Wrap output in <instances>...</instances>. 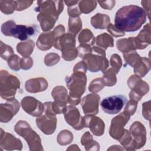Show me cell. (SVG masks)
Here are the masks:
<instances>
[{"label": "cell", "instance_id": "6da1fadb", "mask_svg": "<svg viewBox=\"0 0 151 151\" xmlns=\"http://www.w3.org/2000/svg\"><path fill=\"white\" fill-rule=\"evenodd\" d=\"M146 18V13L142 8L134 5L124 6L116 14L114 27L123 32H134L140 28Z\"/></svg>", "mask_w": 151, "mask_h": 151}, {"label": "cell", "instance_id": "7a4b0ae2", "mask_svg": "<svg viewBox=\"0 0 151 151\" xmlns=\"http://www.w3.org/2000/svg\"><path fill=\"white\" fill-rule=\"evenodd\" d=\"M70 77L65 78L67 86L70 90L68 103L71 105H77L80 102V97L86 90V73L73 71Z\"/></svg>", "mask_w": 151, "mask_h": 151}, {"label": "cell", "instance_id": "3957f363", "mask_svg": "<svg viewBox=\"0 0 151 151\" xmlns=\"http://www.w3.org/2000/svg\"><path fill=\"white\" fill-rule=\"evenodd\" d=\"M37 26L17 25L14 21H8L1 25V32L4 35L14 37L21 41H25L35 34Z\"/></svg>", "mask_w": 151, "mask_h": 151}, {"label": "cell", "instance_id": "277c9868", "mask_svg": "<svg viewBox=\"0 0 151 151\" xmlns=\"http://www.w3.org/2000/svg\"><path fill=\"white\" fill-rule=\"evenodd\" d=\"M45 114L36 119V124L38 127L45 134H52L56 128L57 119L55 113L52 108V102L44 103Z\"/></svg>", "mask_w": 151, "mask_h": 151}, {"label": "cell", "instance_id": "5b68a950", "mask_svg": "<svg viewBox=\"0 0 151 151\" xmlns=\"http://www.w3.org/2000/svg\"><path fill=\"white\" fill-rule=\"evenodd\" d=\"M0 77L1 97L6 100L14 98L17 89L19 88V80L6 70L1 71Z\"/></svg>", "mask_w": 151, "mask_h": 151}, {"label": "cell", "instance_id": "8992f818", "mask_svg": "<svg viewBox=\"0 0 151 151\" xmlns=\"http://www.w3.org/2000/svg\"><path fill=\"white\" fill-rule=\"evenodd\" d=\"M14 130L16 133L25 139L31 150H35V147H41V139L39 136L32 130L29 124L25 121L20 120L15 126ZM39 149V148H38ZM40 150V149H39Z\"/></svg>", "mask_w": 151, "mask_h": 151}, {"label": "cell", "instance_id": "52a82bcc", "mask_svg": "<svg viewBox=\"0 0 151 151\" xmlns=\"http://www.w3.org/2000/svg\"><path fill=\"white\" fill-rule=\"evenodd\" d=\"M127 84L132 89L129 94L130 100L137 102L140 100L143 96L148 92L149 89L148 84L141 80L140 77L137 75L130 76L128 80Z\"/></svg>", "mask_w": 151, "mask_h": 151}, {"label": "cell", "instance_id": "ba28073f", "mask_svg": "<svg viewBox=\"0 0 151 151\" xmlns=\"http://www.w3.org/2000/svg\"><path fill=\"white\" fill-rule=\"evenodd\" d=\"M127 101L123 95H114L104 98L101 102V107L105 113L110 114H117L122 109Z\"/></svg>", "mask_w": 151, "mask_h": 151}, {"label": "cell", "instance_id": "9c48e42d", "mask_svg": "<svg viewBox=\"0 0 151 151\" xmlns=\"http://www.w3.org/2000/svg\"><path fill=\"white\" fill-rule=\"evenodd\" d=\"M130 115L124 111L119 115L113 118L110 128V135L114 139L119 140L124 134L125 129L124 126L129 121Z\"/></svg>", "mask_w": 151, "mask_h": 151}, {"label": "cell", "instance_id": "30bf717a", "mask_svg": "<svg viewBox=\"0 0 151 151\" xmlns=\"http://www.w3.org/2000/svg\"><path fill=\"white\" fill-rule=\"evenodd\" d=\"M35 11L40 13H44L52 15L58 18L64 8L62 1H38Z\"/></svg>", "mask_w": 151, "mask_h": 151}, {"label": "cell", "instance_id": "8fae6325", "mask_svg": "<svg viewBox=\"0 0 151 151\" xmlns=\"http://www.w3.org/2000/svg\"><path fill=\"white\" fill-rule=\"evenodd\" d=\"M67 123L76 130L85 127L83 117H82L77 108L73 106H65L63 111Z\"/></svg>", "mask_w": 151, "mask_h": 151}, {"label": "cell", "instance_id": "7c38bea8", "mask_svg": "<svg viewBox=\"0 0 151 151\" xmlns=\"http://www.w3.org/2000/svg\"><path fill=\"white\" fill-rule=\"evenodd\" d=\"M51 95L54 99L52 102V108L55 114L63 113L64 108L68 102L67 91L63 86H57L54 88Z\"/></svg>", "mask_w": 151, "mask_h": 151}, {"label": "cell", "instance_id": "4fadbf2b", "mask_svg": "<svg viewBox=\"0 0 151 151\" xmlns=\"http://www.w3.org/2000/svg\"><path fill=\"white\" fill-rule=\"evenodd\" d=\"M82 59L86 63L88 70L91 72L104 71L109 66V61L106 57L88 54Z\"/></svg>", "mask_w": 151, "mask_h": 151}, {"label": "cell", "instance_id": "5bb4252c", "mask_svg": "<svg viewBox=\"0 0 151 151\" xmlns=\"http://www.w3.org/2000/svg\"><path fill=\"white\" fill-rule=\"evenodd\" d=\"M6 103L1 104V122L7 123L10 121L19 110V103L15 97L6 100Z\"/></svg>", "mask_w": 151, "mask_h": 151}, {"label": "cell", "instance_id": "9a60e30c", "mask_svg": "<svg viewBox=\"0 0 151 151\" xmlns=\"http://www.w3.org/2000/svg\"><path fill=\"white\" fill-rule=\"evenodd\" d=\"M21 106L23 110L33 116H40L44 110V105L32 97L27 96L22 99Z\"/></svg>", "mask_w": 151, "mask_h": 151}, {"label": "cell", "instance_id": "2e32d148", "mask_svg": "<svg viewBox=\"0 0 151 151\" xmlns=\"http://www.w3.org/2000/svg\"><path fill=\"white\" fill-rule=\"evenodd\" d=\"M130 133L133 140L134 148L139 149L146 142V129L139 122H134L130 127Z\"/></svg>", "mask_w": 151, "mask_h": 151}, {"label": "cell", "instance_id": "e0dca14e", "mask_svg": "<svg viewBox=\"0 0 151 151\" xmlns=\"http://www.w3.org/2000/svg\"><path fill=\"white\" fill-rule=\"evenodd\" d=\"M100 99V96L96 94H90L83 97L81 106L84 113L86 115L97 114Z\"/></svg>", "mask_w": 151, "mask_h": 151}, {"label": "cell", "instance_id": "ac0fdd59", "mask_svg": "<svg viewBox=\"0 0 151 151\" xmlns=\"http://www.w3.org/2000/svg\"><path fill=\"white\" fill-rule=\"evenodd\" d=\"M85 127H89L96 136H101L104 132V123L98 117L94 115H86L83 117Z\"/></svg>", "mask_w": 151, "mask_h": 151}, {"label": "cell", "instance_id": "d6986e66", "mask_svg": "<svg viewBox=\"0 0 151 151\" xmlns=\"http://www.w3.org/2000/svg\"><path fill=\"white\" fill-rule=\"evenodd\" d=\"M1 147H3L7 150H21L22 145L19 139L9 133L3 132L2 129H1Z\"/></svg>", "mask_w": 151, "mask_h": 151}, {"label": "cell", "instance_id": "ffe728a7", "mask_svg": "<svg viewBox=\"0 0 151 151\" xmlns=\"http://www.w3.org/2000/svg\"><path fill=\"white\" fill-rule=\"evenodd\" d=\"M149 24L146 25L137 37H134L136 49H144L150 44Z\"/></svg>", "mask_w": 151, "mask_h": 151}, {"label": "cell", "instance_id": "44dd1931", "mask_svg": "<svg viewBox=\"0 0 151 151\" xmlns=\"http://www.w3.org/2000/svg\"><path fill=\"white\" fill-rule=\"evenodd\" d=\"M48 82L44 78H35L30 79L25 83L26 90L30 93H37L46 90Z\"/></svg>", "mask_w": 151, "mask_h": 151}, {"label": "cell", "instance_id": "7402d4cb", "mask_svg": "<svg viewBox=\"0 0 151 151\" xmlns=\"http://www.w3.org/2000/svg\"><path fill=\"white\" fill-rule=\"evenodd\" d=\"M56 37L54 31L41 34L37 41L38 48L41 50H47L54 45Z\"/></svg>", "mask_w": 151, "mask_h": 151}, {"label": "cell", "instance_id": "603a6c76", "mask_svg": "<svg viewBox=\"0 0 151 151\" xmlns=\"http://www.w3.org/2000/svg\"><path fill=\"white\" fill-rule=\"evenodd\" d=\"M57 19L52 15L44 13H40L37 15V19L40 22L41 29L44 31H47L51 29L54 27Z\"/></svg>", "mask_w": 151, "mask_h": 151}, {"label": "cell", "instance_id": "cb8c5ba5", "mask_svg": "<svg viewBox=\"0 0 151 151\" xmlns=\"http://www.w3.org/2000/svg\"><path fill=\"white\" fill-rule=\"evenodd\" d=\"M91 24L96 29H105L110 24V18L107 15L98 13L91 18Z\"/></svg>", "mask_w": 151, "mask_h": 151}, {"label": "cell", "instance_id": "d4e9b609", "mask_svg": "<svg viewBox=\"0 0 151 151\" xmlns=\"http://www.w3.org/2000/svg\"><path fill=\"white\" fill-rule=\"evenodd\" d=\"M94 42L96 44V47L104 51H105L109 47H113L114 45L113 39L107 33L98 35L95 38Z\"/></svg>", "mask_w": 151, "mask_h": 151}, {"label": "cell", "instance_id": "484cf974", "mask_svg": "<svg viewBox=\"0 0 151 151\" xmlns=\"http://www.w3.org/2000/svg\"><path fill=\"white\" fill-rule=\"evenodd\" d=\"M150 63L149 60L146 58H140L133 66L134 72L139 77H144L150 70Z\"/></svg>", "mask_w": 151, "mask_h": 151}, {"label": "cell", "instance_id": "4316f807", "mask_svg": "<svg viewBox=\"0 0 151 151\" xmlns=\"http://www.w3.org/2000/svg\"><path fill=\"white\" fill-rule=\"evenodd\" d=\"M117 48L122 52L126 53L131 51H135L136 48L134 42V37L120 39L116 42Z\"/></svg>", "mask_w": 151, "mask_h": 151}, {"label": "cell", "instance_id": "83f0119b", "mask_svg": "<svg viewBox=\"0 0 151 151\" xmlns=\"http://www.w3.org/2000/svg\"><path fill=\"white\" fill-rule=\"evenodd\" d=\"M34 42L32 40H29L26 42H22L18 44L17 50L24 57H29L34 48Z\"/></svg>", "mask_w": 151, "mask_h": 151}, {"label": "cell", "instance_id": "f1b7e54d", "mask_svg": "<svg viewBox=\"0 0 151 151\" xmlns=\"http://www.w3.org/2000/svg\"><path fill=\"white\" fill-rule=\"evenodd\" d=\"M82 27L81 21L79 17H70L68 20V30L74 36L79 32Z\"/></svg>", "mask_w": 151, "mask_h": 151}, {"label": "cell", "instance_id": "f546056e", "mask_svg": "<svg viewBox=\"0 0 151 151\" xmlns=\"http://www.w3.org/2000/svg\"><path fill=\"white\" fill-rule=\"evenodd\" d=\"M97 2L96 1H80L78 2V7L81 13L88 14L96 7Z\"/></svg>", "mask_w": 151, "mask_h": 151}, {"label": "cell", "instance_id": "4dcf8cb0", "mask_svg": "<svg viewBox=\"0 0 151 151\" xmlns=\"http://www.w3.org/2000/svg\"><path fill=\"white\" fill-rule=\"evenodd\" d=\"M103 78L105 82L106 86H113L116 84L117 81V78L116 77V74L111 68L108 69L107 70L103 71Z\"/></svg>", "mask_w": 151, "mask_h": 151}, {"label": "cell", "instance_id": "1f68e13d", "mask_svg": "<svg viewBox=\"0 0 151 151\" xmlns=\"http://www.w3.org/2000/svg\"><path fill=\"white\" fill-rule=\"evenodd\" d=\"M78 41L81 44L90 42V45H94L95 38L92 32L88 29H83L78 36Z\"/></svg>", "mask_w": 151, "mask_h": 151}, {"label": "cell", "instance_id": "d6a6232c", "mask_svg": "<svg viewBox=\"0 0 151 151\" xmlns=\"http://www.w3.org/2000/svg\"><path fill=\"white\" fill-rule=\"evenodd\" d=\"M73 134L68 130H64L61 131L58 135L57 141L58 143L61 145H65L69 144L73 140Z\"/></svg>", "mask_w": 151, "mask_h": 151}, {"label": "cell", "instance_id": "836d02e7", "mask_svg": "<svg viewBox=\"0 0 151 151\" xmlns=\"http://www.w3.org/2000/svg\"><path fill=\"white\" fill-rule=\"evenodd\" d=\"M0 9L5 14H11L15 10V1H0Z\"/></svg>", "mask_w": 151, "mask_h": 151}, {"label": "cell", "instance_id": "e575fe53", "mask_svg": "<svg viewBox=\"0 0 151 151\" xmlns=\"http://www.w3.org/2000/svg\"><path fill=\"white\" fill-rule=\"evenodd\" d=\"M124 58L126 63L131 67H133L141 58L135 51H131L123 54Z\"/></svg>", "mask_w": 151, "mask_h": 151}, {"label": "cell", "instance_id": "d590c367", "mask_svg": "<svg viewBox=\"0 0 151 151\" xmlns=\"http://www.w3.org/2000/svg\"><path fill=\"white\" fill-rule=\"evenodd\" d=\"M106 86L105 82L103 78H97L93 80L90 83L88 90L89 91L97 93L101 90V89Z\"/></svg>", "mask_w": 151, "mask_h": 151}, {"label": "cell", "instance_id": "8d00e7d4", "mask_svg": "<svg viewBox=\"0 0 151 151\" xmlns=\"http://www.w3.org/2000/svg\"><path fill=\"white\" fill-rule=\"evenodd\" d=\"M81 144L84 146V147L90 146H97L99 147V145L93 140V137L89 132H86L82 136Z\"/></svg>", "mask_w": 151, "mask_h": 151}, {"label": "cell", "instance_id": "74e56055", "mask_svg": "<svg viewBox=\"0 0 151 151\" xmlns=\"http://www.w3.org/2000/svg\"><path fill=\"white\" fill-rule=\"evenodd\" d=\"M9 67L13 70L18 71L21 68V58L15 54H12L8 60Z\"/></svg>", "mask_w": 151, "mask_h": 151}, {"label": "cell", "instance_id": "f35d334b", "mask_svg": "<svg viewBox=\"0 0 151 151\" xmlns=\"http://www.w3.org/2000/svg\"><path fill=\"white\" fill-rule=\"evenodd\" d=\"M12 54L13 50L11 47L5 44L3 42L1 41V57L2 59L8 61Z\"/></svg>", "mask_w": 151, "mask_h": 151}, {"label": "cell", "instance_id": "ab89813d", "mask_svg": "<svg viewBox=\"0 0 151 151\" xmlns=\"http://www.w3.org/2000/svg\"><path fill=\"white\" fill-rule=\"evenodd\" d=\"M110 64L112 67L111 68L113 70L115 73H118L122 65V60L120 56L116 54L112 55L110 58Z\"/></svg>", "mask_w": 151, "mask_h": 151}, {"label": "cell", "instance_id": "60d3db41", "mask_svg": "<svg viewBox=\"0 0 151 151\" xmlns=\"http://www.w3.org/2000/svg\"><path fill=\"white\" fill-rule=\"evenodd\" d=\"M60 57L58 54L55 53H50L45 55L44 62L47 66H51L58 62Z\"/></svg>", "mask_w": 151, "mask_h": 151}, {"label": "cell", "instance_id": "b9f144b4", "mask_svg": "<svg viewBox=\"0 0 151 151\" xmlns=\"http://www.w3.org/2000/svg\"><path fill=\"white\" fill-rule=\"evenodd\" d=\"M77 50H78L79 56L81 58L86 54L92 53V48L90 44H81L78 47Z\"/></svg>", "mask_w": 151, "mask_h": 151}, {"label": "cell", "instance_id": "7bdbcfd3", "mask_svg": "<svg viewBox=\"0 0 151 151\" xmlns=\"http://www.w3.org/2000/svg\"><path fill=\"white\" fill-rule=\"evenodd\" d=\"M33 1H15V10L20 11L24 10L31 6Z\"/></svg>", "mask_w": 151, "mask_h": 151}, {"label": "cell", "instance_id": "ee69618b", "mask_svg": "<svg viewBox=\"0 0 151 151\" xmlns=\"http://www.w3.org/2000/svg\"><path fill=\"white\" fill-rule=\"evenodd\" d=\"M78 2L75 5L68 8V14L70 17H78V16L81 15V12L78 7Z\"/></svg>", "mask_w": 151, "mask_h": 151}, {"label": "cell", "instance_id": "f6af8a7d", "mask_svg": "<svg viewBox=\"0 0 151 151\" xmlns=\"http://www.w3.org/2000/svg\"><path fill=\"white\" fill-rule=\"evenodd\" d=\"M137 102L132 100H130L126 104V106L124 110V111L127 112L130 116L133 115L137 108Z\"/></svg>", "mask_w": 151, "mask_h": 151}, {"label": "cell", "instance_id": "bcb514c9", "mask_svg": "<svg viewBox=\"0 0 151 151\" xmlns=\"http://www.w3.org/2000/svg\"><path fill=\"white\" fill-rule=\"evenodd\" d=\"M33 64L32 58L30 57H26L21 58V68L23 70H28L31 68Z\"/></svg>", "mask_w": 151, "mask_h": 151}, {"label": "cell", "instance_id": "7dc6e473", "mask_svg": "<svg viewBox=\"0 0 151 151\" xmlns=\"http://www.w3.org/2000/svg\"><path fill=\"white\" fill-rule=\"evenodd\" d=\"M107 31L109 32H110L113 36L115 37H121L124 35V32L118 29H117L114 25H113L112 24L110 23V24L108 25L107 28Z\"/></svg>", "mask_w": 151, "mask_h": 151}, {"label": "cell", "instance_id": "c3c4849f", "mask_svg": "<svg viewBox=\"0 0 151 151\" xmlns=\"http://www.w3.org/2000/svg\"><path fill=\"white\" fill-rule=\"evenodd\" d=\"M101 8L106 9H111L114 7L116 1H98Z\"/></svg>", "mask_w": 151, "mask_h": 151}, {"label": "cell", "instance_id": "681fc988", "mask_svg": "<svg viewBox=\"0 0 151 151\" xmlns=\"http://www.w3.org/2000/svg\"><path fill=\"white\" fill-rule=\"evenodd\" d=\"M78 2V1H64V2L66 4V5H67L68 7L75 5V4H77Z\"/></svg>", "mask_w": 151, "mask_h": 151}]
</instances>
